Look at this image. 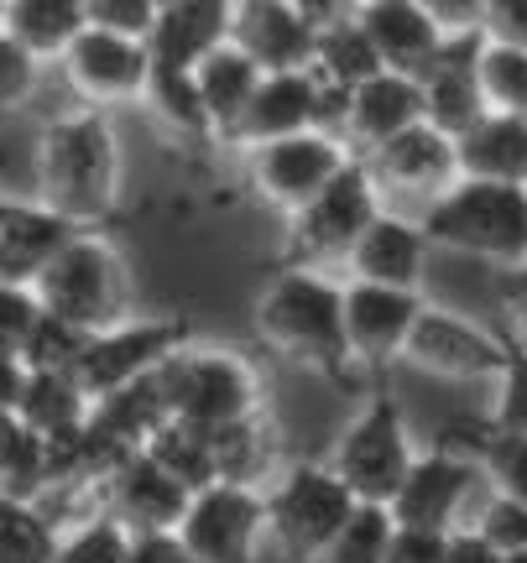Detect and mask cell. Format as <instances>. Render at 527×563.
Listing matches in <instances>:
<instances>
[{"instance_id":"obj_1","label":"cell","mask_w":527,"mask_h":563,"mask_svg":"<svg viewBox=\"0 0 527 563\" xmlns=\"http://www.w3.org/2000/svg\"><path fill=\"white\" fill-rule=\"evenodd\" d=\"M125 194V152L110 110L74 104L53 121H42L32 141V199L74 230H110Z\"/></svg>"},{"instance_id":"obj_2","label":"cell","mask_w":527,"mask_h":563,"mask_svg":"<svg viewBox=\"0 0 527 563\" xmlns=\"http://www.w3.org/2000/svg\"><path fill=\"white\" fill-rule=\"evenodd\" d=\"M251 329L277 361L314 371L325 382H350L355 361L345 344V282L319 266H287L262 282L251 302Z\"/></svg>"},{"instance_id":"obj_3","label":"cell","mask_w":527,"mask_h":563,"mask_svg":"<svg viewBox=\"0 0 527 563\" xmlns=\"http://www.w3.org/2000/svg\"><path fill=\"white\" fill-rule=\"evenodd\" d=\"M424 235L433 251L475 256L486 266H517L527 256V188L491 178H454L424 203Z\"/></svg>"},{"instance_id":"obj_4","label":"cell","mask_w":527,"mask_h":563,"mask_svg":"<svg viewBox=\"0 0 527 563\" xmlns=\"http://www.w3.org/2000/svg\"><path fill=\"white\" fill-rule=\"evenodd\" d=\"M157 391L167 402V418H183L209 433L266 412V382L256 361L230 344H199L194 334L157 365Z\"/></svg>"},{"instance_id":"obj_5","label":"cell","mask_w":527,"mask_h":563,"mask_svg":"<svg viewBox=\"0 0 527 563\" xmlns=\"http://www.w3.org/2000/svg\"><path fill=\"white\" fill-rule=\"evenodd\" d=\"M32 292H37L42 313L74 323L84 334L136 313V302H131V266H125V251L116 245L110 230H74L58 245V256L42 266Z\"/></svg>"},{"instance_id":"obj_6","label":"cell","mask_w":527,"mask_h":563,"mask_svg":"<svg viewBox=\"0 0 527 563\" xmlns=\"http://www.w3.org/2000/svg\"><path fill=\"white\" fill-rule=\"evenodd\" d=\"M266 501V543L298 563H314V553L345 527L355 511L350 485L325 460H283L262 485Z\"/></svg>"},{"instance_id":"obj_7","label":"cell","mask_w":527,"mask_h":563,"mask_svg":"<svg viewBox=\"0 0 527 563\" xmlns=\"http://www.w3.org/2000/svg\"><path fill=\"white\" fill-rule=\"evenodd\" d=\"M382 188L371 178V167L361 157H350L334 178L314 194L308 203H298L293 214H283V262L287 266H345L350 245L361 235L365 224L376 220L382 209Z\"/></svg>"},{"instance_id":"obj_8","label":"cell","mask_w":527,"mask_h":563,"mask_svg":"<svg viewBox=\"0 0 527 563\" xmlns=\"http://www.w3.org/2000/svg\"><path fill=\"white\" fill-rule=\"evenodd\" d=\"M413 454H418V449H413V433H407L403 402H397L392 386L376 376L365 407L340 428V439H334V449H329L325 464L350 485L355 501L386 506L392 496H397V485H403Z\"/></svg>"},{"instance_id":"obj_9","label":"cell","mask_w":527,"mask_h":563,"mask_svg":"<svg viewBox=\"0 0 527 563\" xmlns=\"http://www.w3.org/2000/svg\"><path fill=\"white\" fill-rule=\"evenodd\" d=\"M350 157H355V152H350L334 131L308 125V131H293V136H272V141L245 146L241 152V183L262 209H272V214H293V209L314 199V194H319Z\"/></svg>"},{"instance_id":"obj_10","label":"cell","mask_w":527,"mask_h":563,"mask_svg":"<svg viewBox=\"0 0 527 563\" xmlns=\"http://www.w3.org/2000/svg\"><path fill=\"white\" fill-rule=\"evenodd\" d=\"M194 329L178 313H125V319L105 323V329H89L74 355V376L89 391V402L116 391V386H131L152 376L157 365L188 340Z\"/></svg>"},{"instance_id":"obj_11","label":"cell","mask_w":527,"mask_h":563,"mask_svg":"<svg viewBox=\"0 0 527 563\" xmlns=\"http://www.w3.org/2000/svg\"><path fill=\"white\" fill-rule=\"evenodd\" d=\"M173 532L199 563H262L266 553L262 485L209 481L199 490H188V506H183Z\"/></svg>"},{"instance_id":"obj_12","label":"cell","mask_w":527,"mask_h":563,"mask_svg":"<svg viewBox=\"0 0 527 563\" xmlns=\"http://www.w3.org/2000/svg\"><path fill=\"white\" fill-rule=\"evenodd\" d=\"M502 355H507V334H496L486 323L465 319L454 308H439L428 298L403 344V365L439 376V382H491L502 371Z\"/></svg>"},{"instance_id":"obj_13","label":"cell","mask_w":527,"mask_h":563,"mask_svg":"<svg viewBox=\"0 0 527 563\" xmlns=\"http://www.w3.org/2000/svg\"><path fill=\"white\" fill-rule=\"evenodd\" d=\"M68 84V95L79 104L95 110H125V104L142 100L146 79H152V53L142 37H121V32H100V26H84L79 37L68 42L53 63Z\"/></svg>"},{"instance_id":"obj_14","label":"cell","mask_w":527,"mask_h":563,"mask_svg":"<svg viewBox=\"0 0 527 563\" xmlns=\"http://www.w3.org/2000/svg\"><path fill=\"white\" fill-rule=\"evenodd\" d=\"M340 100L345 95H334L325 84L314 79V68H266L262 84H256V95L245 104V115L235 121L230 131V146L245 152V146H256V141H272V136H293V131H308V125H325L334 131L340 125ZM340 136V131H334Z\"/></svg>"},{"instance_id":"obj_15","label":"cell","mask_w":527,"mask_h":563,"mask_svg":"<svg viewBox=\"0 0 527 563\" xmlns=\"http://www.w3.org/2000/svg\"><path fill=\"white\" fill-rule=\"evenodd\" d=\"M475 485H481L475 460L454 439H444L433 443L428 454H413V464H407L397 496L386 501V511H392V522L449 532V527L465 522V506L475 496Z\"/></svg>"},{"instance_id":"obj_16","label":"cell","mask_w":527,"mask_h":563,"mask_svg":"<svg viewBox=\"0 0 527 563\" xmlns=\"http://www.w3.org/2000/svg\"><path fill=\"white\" fill-rule=\"evenodd\" d=\"M424 308V292L413 287H386V282L345 277V344L355 371L382 376L403 361L407 329Z\"/></svg>"},{"instance_id":"obj_17","label":"cell","mask_w":527,"mask_h":563,"mask_svg":"<svg viewBox=\"0 0 527 563\" xmlns=\"http://www.w3.org/2000/svg\"><path fill=\"white\" fill-rule=\"evenodd\" d=\"M95 506L110 511L125 532H167V527H178L183 506H188V485L167 475L146 449H131L100 475Z\"/></svg>"},{"instance_id":"obj_18","label":"cell","mask_w":527,"mask_h":563,"mask_svg":"<svg viewBox=\"0 0 527 563\" xmlns=\"http://www.w3.org/2000/svg\"><path fill=\"white\" fill-rule=\"evenodd\" d=\"M361 162L371 167L376 188L386 194H407V199H433L444 194L449 183L460 178V157H454V136L439 131L433 121H413L407 131L386 136L382 146L361 152Z\"/></svg>"},{"instance_id":"obj_19","label":"cell","mask_w":527,"mask_h":563,"mask_svg":"<svg viewBox=\"0 0 527 563\" xmlns=\"http://www.w3.org/2000/svg\"><path fill=\"white\" fill-rule=\"evenodd\" d=\"M314 26V0H230V42L262 68H304Z\"/></svg>"},{"instance_id":"obj_20","label":"cell","mask_w":527,"mask_h":563,"mask_svg":"<svg viewBox=\"0 0 527 563\" xmlns=\"http://www.w3.org/2000/svg\"><path fill=\"white\" fill-rule=\"evenodd\" d=\"M486 32H444L439 53L428 58V68L418 74L424 89V121H433L439 131L460 136L465 125H475L486 115V95L475 79V58H481Z\"/></svg>"},{"instance_id":"obj_21","label":"cell","mask_w":527,"mask_h":563,"mask_svg":"<svg viewBox=\"0 0 527 563\" xmlns=\"http://www.w3.org/2000/svg\"><path fill=\"white\" fill-rule=\"evenodd\" d=\"M413 121H424V89L413 74H397V68H376L371 79H361L355 89H345L340 100V141L361 157L371 146H382L386 136L407 131Z\"/></svg>"},{"instance_id":"obj_22","label":"cell","mask_w":527,"mask_h":563,"mask_svg":"<svg viewBox=\"0 0 527 563\" xmlns=\"http://www.w3.org/2000/svg\"><path fill=\"white\" fill-rule=\"evenodd\" d=\"M428 245L424 224L397 214V209H376V220L365 224L355 245L345 256V277H361V282H386V287H424V272H428Z\"/></svg>"},{"instance_id":"obj_23","label":"cell","mask_w":527,"mask_h":563,"mask_svg":"<svg viewBox=\"0 0 527 563\" xmlns=\"http://www.w3.org/2000/svg\"><path fill=\"white\" fill-rule=\"evenodd\" d=\"M350 11L365 26V37L376 47L382 68H397V74H413V79L424 74L428 58L444 42V32L433 26V16H428L418 0H361Z\"/></svg>"},{"instance_id":"obj_24","label":"cell","mask_w":527,"mask_h":563,"mask_svg":"<svg viewBox=\"0 0 527 563\" xmlns=\"http://www.w3.org/2000/svg\"><path fill=\"white\" fill-rule=\"evenodd\" d=\"M68 235H74V224L53 214L42 199H17L11 194L6 209H0V282L32 287Z\"/></svg>"},{"instance_id":"obj_25","label":"cell","mask_w":527,"mask_h":563,"mask_svg":"<svg viewBox=\"0 0 527 563\" xmlns=\"http://www.w3.org/2000/svg\"><path fill=\"white\" fill-rule=\"evenodd\" d=\"M224 37H230V0H163L146 32V53L163 68H194Z\"/></svg>"},{"instance_id":"obj_26","label":"cell","mask_w":527,"mask_h":563,"mask_svg":"<svg viewBox=\"0 0 527 563\" xmlns=\"http://www.w3.org/2000/svg\"><path fill=\"white\" fill-rule=\"evenodd\" d=\"M454 157H460V178L527 188V115L523 110H486L481 121L454 136Z\"/></svg>"},{"instance_id":"obj_27","label":"cell","mask_w":527,"mask_h":563,"mask_svg":"<svg viewBox=\"0 0 527 563\" xmlns=\"http://www.w3.org/2000/svg\"><path fill=\"white\" fill-rule=\"evenodd\" d=\"M32 433L42 439H74L84 422H89V391L79 386L74 371H58V365H21V386L17 402H11Z\"/></svg>"},{"instance_id":"obj_28","label":"cell","mask_w":527,"mask_h":563,"mask_svg":"<svg viewBox=\"0 0 527 563\" xmlns=\"http://www.w3.org/2000/svg\"><path fill=\"white\" fill-rule=\"evenodd\" d=\"M308 68H314V79L334 89V95H345L355 89L361 79H371L382 58H376V47L365 37V26L355 21L350 5H329L319 11V26H314V47H308Z\"/></svg>"},{"instance_id":"obj_29","label":"cell","mask_w":527,"mask_h":563,"mask_svg":"<svg viewBox=\"0 0 527 563\" xmlns=\"http://www.w3.org/2000/svg\"><path fill=\"white\" fill-rule=\"evenodd\" d=\"M188 74L199 84V100H204V110H209V125H215L220 146H230V131H235V121L245 115V104H251V95H256V84H262L266 68L251 63L235 42L224 37L220 47L204 53Z\"/></svg>"},{"instance_id":"obj_30","label":"cell","mask_w":527,"mask_h":563,"mask_svg":"<svg viewBox=\"0 0 527 563\" xmlns=\"http://www.w3.org/2000/svg\"><path fill=\"white\" fill-rule=\"evenodd\" d=\"M136 110H146L152 125H157L163 136H173L178 146H220L215 125H209V110H204V100H199V84H194L188 68L152 63V79H146Z\"/></svg>"},{"instance_id":"obj_31","label":"cell","mask_w":527,"mask_h":563,"mask_svg":"<svg viewBox=\"0 0 527 563\" xmlns=\"http://www.w3.org/2000/svg\"><path fill=\"white\" fill-rule=\"evenodd\" d=\"M444 439H454L465 449L475 470H481V481L491 490H502L512 501L527 506V433H512V428H496V422H454Z\"/></svg>"},{"instance_id":"obj_32","label":"cell","mask_w":527,"mask_h":563,"mask_svg":"<svg viewBox=\"0 0 527 563\" xmlns=\"http://www.w3.org/2000/svg\"><path fill=\"white\" fill-rule=\"evenodd\" d=\"M0 26H6L21 47H32V53L53 68V63H58V53L79 37L89 21H84V0H6Z\"/></svg>"},{"instance_id":"obj_33","label":"cell","mask_w":527,"mask_h":563,"mask_svg":"<svg viewBox=\"0 0 527 563\" xmlns=\"http://www.w3.org/2000/svg\"><path fill=\"white\" fill-rule=\"evenodd\" d=\"M47 485H53V443L32 433L11 407H0V490L21 501H42Z\"/></svg>"},{"instance_id":"obj_34","label":"cell","mask_w":527,"mask_h":563,"mask_svg":"<svg viewBox=\"0 0 527 563\" xmlns=\"http://www.w3.org/2000/svg\"><path fill=\"white\" fill-rule=\"evenodd\" d=\"M277 464H283V454H277V428H272L266 412L230 422V428H215V475H220V481L266 485Z\"/></svg>"},{"instance_id":"obj_35","label":"cell","mask_w":527,"mask_h":563,"mask_svg":"<svg viewBox=\"0 0 527 563\" xmlns=\"http://www.w3.org/2000/svg\"><path fill=\"white\" fill-rule=\"evenodd\" d=\"M142 449L163 464L167 475H178L188 490L220 481V475H215V433H209V428H194V422H183V418H167L163 428L142 443Z\"/></svg>"},{"instance_id":"obj_36","label":"cell","mask_w":527,"mask_h":563,"mask_svg":"<svg viewBox=\"0 0 527 563\" xmlns=\"http://www.w3.org/2000/svg\"><path fill=\"white\" fill-rule=\"evenodd\" d=\"M58 548V517L42 501L0 490V563H47Z\"/></svg>"},{"instance_id":"obj_37","label":"cell","mask_w":527,"mask_h":563,"mask_svg":"<svg viewBox=\"0 0 527 563\" xmlns=\"http://www.w3.org/2000/svg\"><path fill=\"white\" fill-rule=\"evenodd\" d=\"M47 563H131V532L110 511H89L58 527V548Z\"/></svg>"},{"instance_id":"obj_38","label":"cell","mask_w":527,"mask_h":563,"mask_svg":"<svg viewBox=\"0 0 527 563\" xmlns=\"http://www.w3.org/2000/svg\"><path fill=\"white\" fill-rule=\"evenodd\" d=\"M475 79L486 95V110H523L527 115V47L523 42L486 37L475 58Z\"/></svg>"},{"instance_id":"obj_39","label":"cell","mask_w":527,"mask_h":563,"mask_svg":"<svg viewBox=\"0 0 527 563\" xmlns=\"http://www.w3.org/2000/svg\"><path fill=\"white\" fill-rule=\"evenodd\" d=\"M386 532H392V511L376 501H355L345 527L314 553V563H382Z\"/></svg>"},{"instance_id":"obj_40","label":"cell","mask_w":527,"mask_h":563,"mask_svg":"<svg viewBox=\"0 0 527 563\" xmlns=\"http://www.w3.org/2000/svg\"><path fill=\"white\" fill-rule=\"evenodd\" d=\"M42 74H47V63H42L32 47H21V42L0 26V121L37 100Z\"/></svg>"},{"instance_id":"obj_41","label":"cell","mask_w":527,"mask_h":563,"mask_svg":"<svg viewBox=\"0 0 527 563\" xmlns=\"http://www.w3.org/2000/svg\"><path fill=\"white\" fill-rule=\"evenodd\" d=\"M496 386V402H491V418L496 428H512V433H527V344L507 334V355H502V371L491 376Z\"/></svg>"},{"instance_id":"obj_42","label":"cell","mask_w":527,"mask_h":563,"mask_svg":"<svg viewBox=\"0 0 527 563\" xmlns=\"http://www.w3.org/2000/svg\"><path fill=\"white\" fill-rule=\"evenodd\" d=\"M37 319H42L37 292H32V287H17V282H0V361L21 365Z\"/></svg>"},{"instance_id":"obj_43","label":"cell","mask_w":527,"mask_h":563,"mask_svg":"<svg viewBox=\"0 0 527 563\" xmlns=\"http://www.w3.org/2000/svg\"><path fill=\"white\" fill-rule=\"evenodd\" d=\"M79 344H84V329L53 319V313H42L37 329H32V340H26V355H21V365H58V371H74Z\"/></svg>"},{"instance_id":"obj_44","label":"cell","mask_w":527,"mask_h":563,"mask_svg":"<svg viewBox=\"0 0 527 563\" xmlns=\"http://www.w3.org/2000/svg\"><path fill=\"white\" fill-rule=\"evenodd\" d=\"M470 527H475L496 553H517V548H527V506L512 501V496H502V490H491L481 522H470Z\"/></svg>"},{"instance_id":"obj_45","label":"cell","mask_w":527,"mask_h":563,"mask_svg":"<svg viewBox=\"0 0 527 563\" xmlns=\"http://www.w3.org/2000/svg\"><path fill=\"white\" fill-rule=\"evenodd\" d=\"M157 0H84V21L100 32H121V37H142L152 32Z\"/></svg>"},{"instance_id":"obj_46","label":"cell","mask_w":527,"mask_h":563,"mask_svg":"<svg viewBox=\"0 0 527 563\" xmlns=\"http://www.w3.org/2000/svg\"><path fill=\"white\" fill-rule=\"evenodd\" d=\"M449 532H454V527H449ZM449 532H439V527L392 522V532H386V548H382V563H444Z\"/></svg>"},{"instance_id":"obj_47","label":"cell","mask_w":527,"mask_h":563,"mask_svg":"<svg viewBox=\"0 0 527 563\" xmlns=\"http://www.w3.org/2000/svg\"><path fill=\"white\" fill-rule=\"evenodd\" d=\"M131 563H199V559L167 527V532H131Z\"/></svg>"},{"instance_id":"obj_48","label":"cell","mask_w":527,"mask_h":563,"mask_svg":"<svg viewBox=\"0 0 527 563\" xmlns=\"http://www.w3.org/2000/svg\"><path fill=\"white\" fill-rule=\"evenodd\" d=\"M481 32L502 42H523L527 47V0H486Z\"/></svg>"},{"instance_id":"obj_49","label":"cell","mask_w":527,"mask_h":563,"mask_svg":"<svg viewBox=\"0 0 527 563\" xmlns=\"http://www.w3.org/2000/svg\"><path fill=\"white\" fill-rule=\"evenodd\" d=\"M439 32H481L486 16V0H418Z\"/></svg>"},{"instance_id":"obj_50","label":"cell","mask_w":527,"mask_h":563,"mask_svg":"<svg viewBox=\"0 0 527 563\" xmlns=\"http://www.w3.org/2000/svg\"><path fill=\"white\" fill-rule=\"evenodd\" d=\"M502 308H507V334L527 344V256L502 272Z\"/></svg>"},{"instance_id":"obj_51","label":"cell","mask_w":527,"mask_h":563,"mask_svg":"<svg viewBox=\"0 0 527 563\" xmlns=\"http://www.w3.org/2000/svg\"><path fill=\"white\" fill-rule=\"evenodd\" d=\"M444 563H502V553H496V548H491L470 522H460L454 532H449Z\"/></svg>"},{"instance_id":"obj_52","label":"cell","mask_w":527,"mask_h":563,"mask_svg":"<svg viewBox=\"0 0 527 563\" xmlns=\"http://www.w3.org/2000/svg\"><path fill=\"white\" fill-rule=\"evenodd\" d=\"M17 386H21V365L17 361H0V407L17 402Z\"/></svg>"},{"instance_id":"obj_53","label":"cell","mask_w":527,"mask_h":563,"mask_svg":"<svg viewBox=\"0 0 527 563\" xmlns=\"http://www.w3.org/2000/svg\"><path fill=\"white\" fill-rule=\"evenodd\" d=\"M502 563H527V548H517V553H502Z\"/></svg>"},{"instance_id":"obj_54","label":"cell","mask_w":527,"mask_h":563,"mask_svg":"<svg viewBox=\"0 0 527 563\" xmlns=\"http://www.w3.org/2000/svg\"><path fill=\"white\" fill-rule=\"evenodd\" d=\"M319 5H325V11H329V5H361V0H319Z\"/></svg>"},{"instance_id":"obj_55","label":"cell","mask_w":527,"mask_h":563,"mask_svg":"<svg viewBox=\"0 0 527 563\" xmlns=\"http://www.w3.org/2000/svg\"><path fill=\"white\" fill-rule=\"evenodd\" d=\"M6 199H11V194H6V188H0V209H6Z\"/></svg>"},{"instance_id":"obj_56","label":"cell","mask_w":527,"mask_h":563,"mask_svg":"<svg viewBox=\"0 0 527 563\" xmlns=\"http://www.w3.org/2000/svg\"><path fill=\"white\" fill-rule=\"evenodd\" d=\"M0 11H6V0H0Z\"/></svg>"},{"instance_id":"obj_57","label":"cell","mask_w":527,"mask_h":563,"mask_svg":"<svg viewBox=\"0 0 527 563\" xmlns=\"http://www.w3.org/2000/svg\"><path fill=\"white\" fill-rule=\"evenodd\" d=\"M157 5H163V0H157Z\"/></svg>"}]
</instances>
